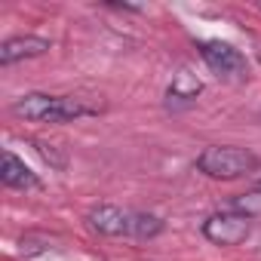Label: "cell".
<instances>
[{
	"mask_svg": "<svg viewBox=\"0 0 261 261\" xmlns=\"http://www.w3.org/2000/svg\"><path fill=\"white\" fill-rule=\"evenodd\" d=\"M230 212H240V215H246V218L258 215V212H261V191H252V194L237 197V200L230 203Z\"/></svg>",
	"mask_w": 261,
	"mask_h": 261,
	"instance_id": "obj_9",
	"label": "cell"
},
{
	"mask_svg": "<svg viewBox=\"0 0 261 261\" xmlns=\"http://www.w3.org/2000/svg\"><path fill=\"white\" fill-rule=\"evenodd\" d=\"M53 49V43L46 37H37V34H19V37H10L0 43V65H16V62H25V59H37V56H46Z\"/></svg>",
	"mask_w": 261,
	"mask_h": 261,
	"instance_id": "obj_6",
	"label": "cell"
},
{
	"mask_svg": "<svg viewBox=\"0 0 261 261\" xmlns=\"http://www.w3.org/2000/svg\"><path fill=\"white\" fill-rule=\"evenodd\" d=\"M258 191H261V181H258Z\"/></svg>",
	"mask_w": 261,
	"mask_h": 261,
	"instance_id": "obj_11",
	"label": "cell"
},
{
	"mask_svg": "<svg viewBox=\"0 0 261 261\" xmlns=\"http://www.w3.org/2000/svg\"><path fill=\"white\" fill-rule=\"evenodd\" d=\"M197 49H200L203 62H206L218 77H243V74H246V56H243L240 49H233L230 43L203 40Z\"/></svg>",
	"mask_w": 261,
	"mask_h": 261,
	"instance_id": "obj_5",
	"label": "cell"
},
{
	"mask_svg": "<svg viewBox=\"0 0 261 261\" xmlns=\"http://www.w3.org/2000/svg\"><path fill=\"white\" fill-rule=\"evenodd\" d=\"M200 92H203V80H200L188 65H181V68L172 74V83H169V89H166V105H169L172 111L191 108Z\"/></svg>",
	"mask_w": 261,
	"mask_h": 261,
	"instance_id": "obj_7",
	"label": "cell"
},
{
	"mask_svg": "<svg viewBox=\"0 0 261 261\" xmlns=\"http://www.w3.org/2000/svg\"><path fill=\"white\" fill-rule=\"evenodd\" d=\"M249 221L252 218H246L240 212H215L203 221V237L215 246H240L252 230Z\"/></svg>",
	"mask_w": 261,
	"mask_h": 261,
	"instance_id": "obj_4",
	"label": "cell"
},
{
	"mask_svg": "<svg viewBox=\"0 0 261 261\" xmlns=\"http://www.w3.org/2000/svg\"><path fill=\"white\" fill-rule=\"evenodd\" d=\"M0 181L7 188H16V191H37L40 188V178L37 172H31L25 166V160H19L13 151H4V163H0Z\"/></svg>",
	"mask_w": 261,
	"mask_h": 261,
	"instance_id": "obj_8",
	"label": "cell"
},
{
	"mask_svg": "<svg viewBox=\"0 0 261 261\" xmlns=\"http://www.w3.org/2000/svg\"><path fill=\"white\" fill-rule=\"evenodd\" d=\"M89 224L105 237H133V240H151L163 230V221L157 215L120 206H95L89 212Z\"/></svg>",
	"mask_w": 261,
	"mask_h": 261,
	"instance_id": "obj_2",
	"label": "cell"
},
{
	"mask_svg": "<svg viewBox=\"0 0 261 261\" xmlns=\"http://www.w3.org/2000/svg\"><path fill=\"white\" fill-rule=\"evenodd\" d=\"M34 145H37L40 157H43L49 166H56V169H62V166H65V157H62V154H56V145H46V142H34Z\"/></svg>",
	"mask_w": 261,
	"mask_h": 261,
	"instance_id": "obj_10",
	"label": "cell"
},
{
	"mask_svg": "<svg viewBox=\"0 0 261 261\" xmlns=\"http://www.w3.org/2000/svg\"><path fill=\"white\" fill-rule=\"evenodd\" d=\"M258 166V157L246 148H233V145H209L197 154V169L209 178L218 181H233L249 175Z\"/></svg>",
	"mask_w": 261,
	"mask_h": 261,
	"instance_id": "obj_3",
	"label": "cell"
},
{
	"mask_svg": "<svg viewBox=\"0 0 261 261\" xmlns=\"http://www.w3.org/2000/svg\"><path fill=\"white\" fill-rule=\"evenodd\" d=\"M101 105H92L77 95H46V92H28L13 105V114L31 123H65L77 117H92L98 114Z\"/></svg>",
	"mask_w": 261,
	"mask_h": 261,
	"instance_id": "obj_1",
	"label": "cell"
}]
</instances>
